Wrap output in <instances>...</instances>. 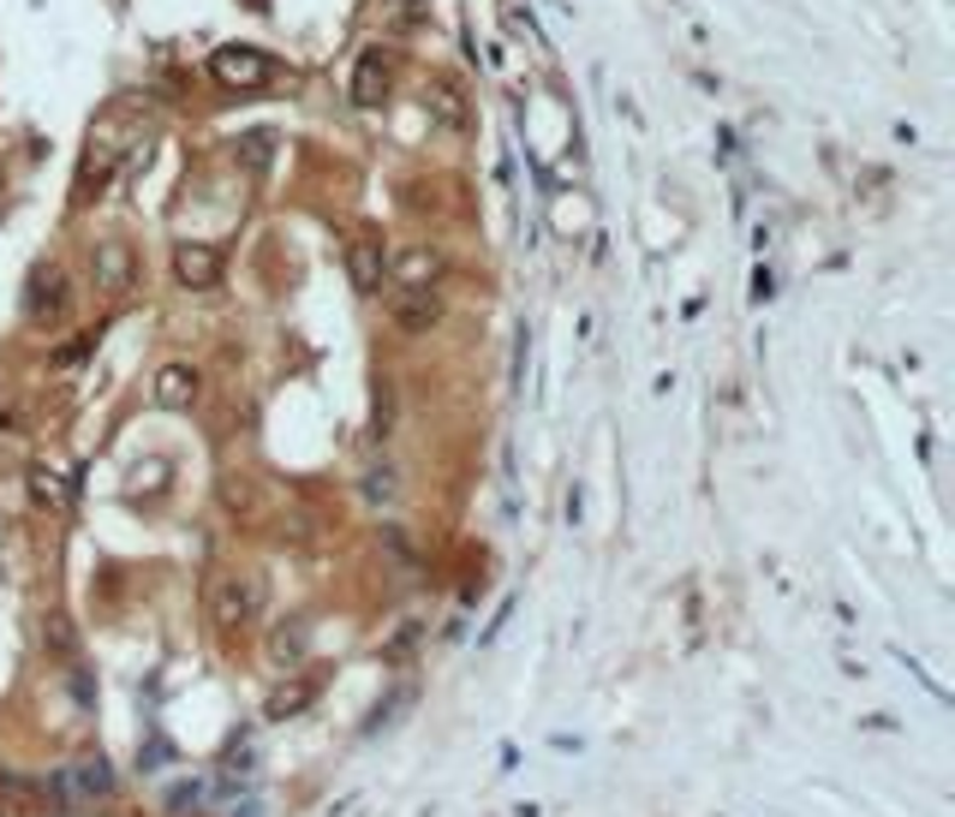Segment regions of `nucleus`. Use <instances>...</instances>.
<instances>
[{
	"label": "nucleus",
	"mask_w": 955,
	"mask_h": 817,
	"mask_svg": "<svg viewBox=\"0 0 955 817\" xmlns=\"http://www.w3.org/2000/svg\"><path fill=\"white\" fill-rule=\"evenodd\" d=\"M0 812L7 817H43L48 812V788L31 782L19 770H0Z\"/></svg>",
	"instance_id": "obj_10"
},
{
	"label": "nucleus",
	"mask_w": 955,
	"mask_h": 817,
	"mask_svg": "<svg viewBox=\"0 0 955 817\" xmlns=\"http://www.w3.org/2000/svg\"><path fill=\"white\" fill-rule=\"evenodd\" d=\"M270 156H275V137H270V132H251L246 144H239V161H246L251 173H263V168H270Z\"/></svg>",
	"instance_id": "obj_17"
},
{
	"label": "nucleus",
	"mask_w": 955,
	"mask_h": 817,
	"mask_svg": "<svg viewBox=\"0 0 955 817\" xmlns=\"http://www.w3.org/2000/svg\"><path fill=\"white\" fill-rule=\"evenodd\" d=\"M425 113L442 125V132H466V125H473V108H466V96L454 91V84H430V91H425Z\"/></svg>",
	"instance_id": "obj_14"
},
{
	"label": "nucleus",
	"mask_w": 955,
	"mask_h": 817,
	"mask_svg": "<svg viewBox=\"0 0 955 817\" xmlns=\"http://www.w3.org/2000/svg\"><path fill=\"white\" fill-rule=\"evenodd\" d=\"M174 280H180L186 292L222 287V251L203 245V239H180V245H174Z\"/></svg>",
	"instance_id": "obj_8"
},
{
	"label": "nucleus",
	"mask_w": 955,
	"mask_h": 817,
	"mask_svg": "<svg viewBox=\"0 0 955 817\" xmlns=\"http://www.w3.org/2000/svg\"><path fill=\"white\" fill-rule=\"evenodd\" d=\"M132 149V125H126V113H108V120L91 132V149H84V168H79V203H91L102 185L114 180V168H120V156Z\"/></svg>",
	"instance_id": "obj_2"
},
{
	"label": "nucleus",
	"mask_w": 955,
	"mask_h": 817,
	"mask_svg": "<svg viewBox=\"0 0 955 817\" xmlns=\"http://www.w3.org/2000/svg\"><path fill=\"white\" fill-rule=\"evenodd\" d=\"M91 275H96V287L102 292H132L138 287V251L126 245V239H96V251H91Z\"/></svg>",
	"instance_id": "obj_6"
},
{
	"label": "nucleus",
	"mask_w": 955,
	"mask_h": 817,
	"mask_svg": "<svg viewBox=\"0 0 955 817\" xmlns=\"http://www.w3.org/2000/svg\"><path fill=\"white\" fill-rule=\"evenodd\" d=\"M114 764L108 758H72L67 770L55 776V794L60 800H72V806H96V800H108L114 794Z\"/></svg>",
	"instance_id": "obj_4"
},
{
	"label": "nucleus",
	"mask_w": 955,
	"mask_h": 817,
	"mask_svg": "<svg viewBox=\"0 0 955 817\" xmlns=\"http://www.w3.org/2000/svg\"><path fill=\"white\" fill-rule=\"evenodd\" d=\"M84 352H91V340H72V347H60V364H79Z\"/></svg>",
	"instance_id": "obj_19"
},
{
	"label": "nucleus",
	"mask_w": 955,
	"mask_h": 817,
	"mask_svg": "<svg viewBox=\"0 0 955 817\" xmlns=\"http://www.w3.org/2000/svg\"><path fill=\"white\" fill-rule=\"evenodd\" d=\"M263 609H270V585H263V573L239 567V573H215L210 579V621L215 627H246V621H258Z\"/></svg>",
	"instance_id": "obj_1"
},
{
	"label": "nucleus",
	"mask_w": 955,
	"mask_h": 817,
	"mask_svg": "<svg viewBox=\"0 0 955 817\" xmlns=\"http://www.w3.org/2000/svg\"><path fill=\"white\" fill-rule=\"evenodd\" d=\"M311 698H317V686H311V681H293V686H275V693H270V705H263V717H275V722H287V717H299V710H311Z\"/></svg>",
	"instance_id": "obj_16"
},
{
	"label": "nucleus",
	"mask_w": 955,
	"mask_h": 817,
	"mask_svg": "<svg viewBox=\"0 0 955 817\" xmlns=\"http://www.w3.org/2000/svg\"><path fill=\"white\" fill-rule=\"evenodd\" d=\"M31 495H36V502H48V507H55L67 490H60V478H55L48 466H36V471H31Z\"/></svg>",
	"instance_id": "obj_18"
},
{
	"label": "nucleus",
	"mask_w": 955,
	"mask_h": 817,
	"mask_svg": "<svg viewBox=\"0 0 955 817\" xmlns=\"http://www.w3.org/2000/svg\"><path fill=\"white\" fill-rule=\"evenodd\" d=\"M353 101L359 108H382L389 101V55L382 48H365L359 67H353Z\"/></svg>",
	"instance_id": "obj_11"
},
{
	"label": "nucleus",
	"mask_w": 955,
	"mask_h": 817,
	"mask_svg": "<svg viewBox=\"0 0 955 817\" xmlns=\"http://www.w3.org/2000/svg\"><path fill=\"white\" fill-rule=\"evenodd\" d=\"M389 323L401 335H430L442 323V299L437 287H389Z\"/></svg>",
	"instance_id": "obj_5"
},
{
	"label": "nucleus",
	"mask_w": 955,
	"mask_h": 817,
	"mask_svg": "<svg viewBox=\"0 0 955 817\" xmlns=\"http://www.w3.org/2000/svg\"><path fill=\"white\" fill-rule=\"evenodd\" d=\"M401 7H425V0H401Z\"/></svg>",
	"instance_id": "obj_20"
},
{
	"label": "nucleus",
	"mask_w": 955,
	"mask_h": 817,
	"mask_svg": "<svg viewBox=\"0 0 955 817\" xmlns=\"http://www.w3.org/2000/svg\"><path fill=\"white\" fill-rule=\"evenodd\" d=\"M263 650H270V669L293 674V669L305 662V650H311V627H305V621H282V627L270 633V645H263Z\"/></svg>",
	"instance_id": "obj_13"
},
{
	"label": "nucleus",
	"mask_w": 955,
	"mask_h": 817,
	"mask_svg": "<svg viewBox=\"0 0 955 817\" xmlns=\"http://www.w3.org/2000/svg\"><path fill=\"white\" fill-rule=\"evenodd\" d=\"M210 72H215V84H227V91H263V84H275V60L263 55V48H251V43L215 48Z\"/></svg>",
	"instance_id": "obj_3"
},
{
	"label": "nucleus",
	"mask_w": 955,
	"mask_h": 817,
	"mask_svg": "<svg viewBox=\"0 0 955 817\" xmlns=\"http://www.w3.org/2000/svg\"><path fill=\"white\" fill-rule=\"evenodd\" d=\"M394 287H437L442 280V251H430V245H406V251H394Z\"/></svg>",
	"instance_id": "obj_12"
},
{
	"label": "nucleus",
	"mask_w": 955,
	"mask_h": 817,
	"mask_svg": "<svg viewBox=\"0 0 955 817\" xmlns=\"http://www.w3.org/2000/svg\"><path fill=\"white\" fill-rule=\"evenodd\" d=\"M347 275L359 292H382V245L377 239H353L347 245Z\"/></svg>",
	"instance_id": "obj_15"
},
{
	"label": "nucleus",
	"mask_w": 955,
	"mask_h": 817,
	"mask_svg": "<svg viewBox=\"0 0 955 817\" xmlns=\"http://www.w3.org/2000/svg\"><path fill=\"white\" fill-rule=\"evenodd\" d=\"M198 388H203V376L191 364H162L156 382H150V400H156L162 412H191V406H198Z\"/></svg>",
	"instance_id": "obj_9"
},
{
	"label": "nucleus",
	"mask_w": 955,
	"mask_h": 817,
	"mask_svg": "<svg viewBox=\"0 0 955 817\" xmlns=\"http://www.w3.org/2000/svg\"><path fill=\"white\" fill-rule=\"evenodd\" d=\"M67 304H72V287H67V269H36L31 275V287H24V316H31L36 328L43 323H60L67 316Z\"/></svg>",
	"instance_id": "obj_7"
}]
</instances>
